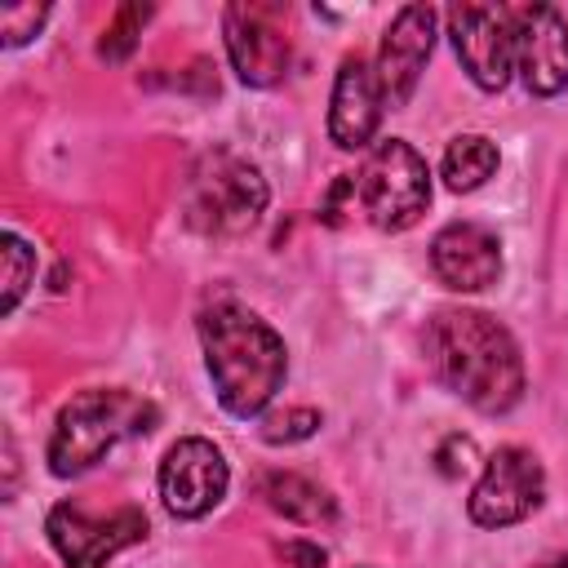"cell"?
Segmentation results:
<instances>
[{
  "mask_svg": "<svg viewBox=\"0 0 568 568\" xmlns=\"http://www.w3.org/2000/svg\"><path fill=\"white\" fill-rule=\"evenodd\" d=\"M435 377L479 413H510L524 395V359L506 324L470 306H444L422 333Z\"/></svg>",
  "mask_w": 568,
  "mask_h": 568,
  "instance_id": "cell-1",
  "label": "cell"
},
{
  "mask_svg": "<svg viewBox=\"0 0 568 568\" xmlns=\"http://www.w3.org/2000/svg\"><path fill=\"white\" fill-rule=\"evenodd\" d=\"M204 364L217 390V404L231 417H257L288 373L284 337L240 302H213L200 311Z\"/></svg>",
  "mask_w": 568,
  "mask_h": 568,
  "instance_id": "cell-2",
  "label": "cell"
},
{
  "mask_svg": "<svg viewBox=\"0 0 568 568\" xmlns=\"http://www.w3.org/2000/svg\"><path fill=\"white\" fill-rule=\"evenodd\" d=\"M155 404L124 390V386H93L62 404L53 435H49V470L53 475H84L93 470L115 444L129 435H146L155 426Z\"/></svg>",
  "mask_w": 568,
  "mask_h": 568,
  "instance_id": "cell-3",
  "label": "cell"
},
{
  "mask_svg": "<svg viewBox=\"0 0 568 568\" xmlns=\"http://www.w3.org/2000/svg\"><path fill=\"white\" fill-rule=\"evenodd\" d=\"M266 209V182L262 173L231 155L209 151L186 173V222L204 235H240L248 231Z\"/></svg>",
  "mask_w": 568,
  "mask_h": 568,
  "instance_id": "cell-4",
  "label": "cell"
},
{
  "mask_svg": "<svg viewBox=\"0 0 568 568\" xmlns=\"http://www.w3.org/2000/svg\"><path fill=\"white\" fill-rule=\"evenodd\" d=\"M355 195L377 231H404L430 204V169L404 138H386L368 151L355 178Z\"/></svg>",
  "mask_w": 568,
  "mask_h": 568,
  "instance_id": "cell-5",
  "label": "cell"
},
{
  "mask_svg": "<svg viewBox=\"0 0 568 568\" xmlns=\"http://www.w3.org/2000/svg\"><path fill=\"white\" fill-rule=\"evenodd\" d=\"M222 36H226L231 67L244 84L271 89L284 80L288 62H293V40H288V18L280 4H257V0L226 4Z\"/></svg>",
  "mask_w": 568,
  "mask_h": 568,
  "instance_id": "cell-6",
  "label": "cell"
},
{
  "mask_svg": "<svg viewBox=\"0 0 568 568\" xmlns=\"http://www.w3.org/2000/svg\"><path fill=\"white\" fill-rule=\"evenodd\" d=\"M541 493H546L541 462L528 448L506 444L484 462V475L475 479L466 510L479 528H510L541 506Z\"/></svg>",
  "mask_w": 568,
  "mask_h": 568,
  "instance_id": "cell-7",
  "label": "cell"
},
{
  "mask_svg": "<svg viewBox=\"0 0 568 568\" xmlns=\"http://www.w3.org/2000/svg\"><path fill=\"white\" fill-rule=\"evenodd\" d=\"M44 532L67 568H106V559H115L124 546L146 537V515L138 506H124L106 519H93L84 515V506L58 501L44 519Z\"/></svg>",
  "mask_w": 568,
  "mask_h": 568,
  "instance_id": "cell-8",
  "label": "cell"
},
{
  "mask_svg": "<svg viewBox=\"0 0 568 568\" xmlns=\"http://www.w3.org/2000/svg\"><path fill=\"white\" fill-rule=\"evenodd\" d=\"M448 36L466 75L497 93L515 71V18L501 4H457L448 9Z\"/></svg>",
  "mask_w": 568,
  "mask_h": 568,
  "instance_id": "cell-9",
  "label": "cell"
},
{
  "mask_svg": "<svg viewBox=\"0 0 568 568\" xmlns=\"http://www.w3.org/2000/svg\"><path fill=\"white\" fill-rule=\"evenodd\" d=\"M226 484H231V470L213 439L186 435L160 462V497L178 519H204L226 497Z\"/></svg>",
  "mask_w": 568,
  "mask_h": 568,
  "instance_id": "cell-10",
  "label": "cell"
},
{
  "mask_svg": "<svg viewBox=\"0 0 568 568\" xmlns=\"http://www.w3.org/2000/svg\"><path fill=\"white\" fill-rule=\"evenodd\" d=\"M515 18V71L528 93L555 98L568 89V18L550 4H519Z\"/></svg>",
  "mask_w": 568,
  "mask_h": 568,
  "instance_id": "cell-11",
  "label": "cell"
},
{
  "mask_svg": "<svg viewBox=\"0 0 568 568\" xmlns=\"http://www.w3.org/2000/svg\"><path fill=\"white\" fill-rule=\"evenodd\" d=\"M435 49V9L430 4H404L382 44H377V84H382V102L395 111L413 98L422 71H426V58Z\"/></svg>",
  "mask_w": 568,
  "mask_h": 568,
  "instance_id": "cell-12",
  "label": "cell"
},
{
  "mask_svg": "<svg viewBox=\"0 0 568 568\" xmlns=\"http://www.w3.org/2000/svg\"><path fill=\"white\" fill-rule=\"evenodd\" d=\"M430 266L448 288L479 293V288L497 284V275H501V244L479 222H448L430 240Z\"/></svg>",
  "mask_w": 568,
  "mask_h": 568,
  "instance_id": "cell-13",
  "label": "cell"
},
{
  "mask_svg": "<svg viewBox=\"0 0 568 568\" xmlns=\"http://www.w3.org/2000/svg\"><path fill=\"white\" fill-rule=\"evenodd\" d=\"M382 84H377V71L355 53L337 67V80H333V106H328V133L342 151H364L373 138H377V124H382Z\"/></svg>",
  "mask_w": 568,
  "mask_h": 568,
  "instance_id": "cell-14",
  "label": "cell"
},
{
  "mask_svg": "<svg viewBox=\"0 0 568 568\" xmlns=\"http://www.w3.org/2000/svg\"><path fill=\"white\" fill-rule=\"evenodd\" d=\"M262 497L271 501V510H280V515L293 519V524L320 528V524H333V519H337V501H333L315 479L293 475V470L266 475V479H262Z\"/></svg>",
  "mask_w": 568,
  "mask_h": 568,
  "instance_id": "cell-15",
  "label": "cell"
},
{
  "mask_svg": "<svg viewBox=\"0 0 568 568\" xmlns=\"http://www.w3.org/2000/svg\"><path fill=\"white\" fill-rule=\"evenodd\" d=\"M497 173V142L484 133H462L444 151V182L448 191H479Z\"/></svg>",
  "mask_w": 568,
  "mask_h": 568,
  "instance_id": "cell-16",
  "label": "cell"
},
{
  "mask_svg": "<svg viewBox=\"0 0 568 568\" xmlns=\"http://www.w3.org/2000/svg\"><path fill=\"white\" fill-rule=\"evenodd\" d=\"M0 257H4V302H0V311L13 315L18 302H22V293L36 284V248L22 235L4 231L0 235Z\"/></svg>",
  "mask_w": 568,
  "mask_h": 568,
  "instance_id": "cell-17",
  "label": "cell"
},
{
  "mask_svg": "<svg viewBox=\"0 0 568 568\" xmlns=\"http://www.w3.org/2000/svg\"><path fill=\"white\" fill-rule=\"evenodd\" d=\"M151 18V4H124L120 13H115V22L102 31V44H98V53L106 58V62H124L129 53H133V44H138V36H142V22Z\"/></svg>",
  "mask_w": 568,
  "mask_h": 568,
  "instance_id": "cell-18",
  "label": "cell"
},
{
  "mask_svg": "<svg viewBox=\"0 0 568 568\" xmlns=\"http://www.w3.org/2000/svg\"><path fill=\"white\" fill-rule=\"evenodd\" d=\"M44 22H49V4H9V9L0 13V36H4L9 49H18V44H27Z\"/></svg>",
  "mask_w": 568,
  "mask_h": 568,
  "instance_id": "cell-19",
  "label": "cell"
},
{
  "mask_svg": "<svg viewBox=\"0 0 568 568\" xmlns=\"http://www.w3.org/2000/svg\"><path fill=\"white\" fill-rule=\"evenodd\" d=\"M315 426H320V413L315 408H288V413L266 417L262 435H266V444H297V439L315 435Z\"/></svg>",
  "mask_w": 568,
  "mask_h": 568,
  "instance_id": "cell-20",
  "label": "cell"
},
{
  "mask_svg": "<svg viewBox=\"0 0 568 568\" xmlns=\"http://www.w3.org/2000/svg\"><path fill=\"white\" fill-rule=\"evenodd\" d=\"M293 568H324L328 564V555L320 550V546H311V541H284V550H280Z\"/></svg>",
  "mask_w": 568,
  "mask_h": 568,
  "instance_id": "cell-21",
  "label": "cell"
},
{
  "mask_svg": "<svg viewBox=\"0 0 568 568\" xmlns=\"http://www.w3.org/2000/svg\"><path fill=\"white\" fill-rule=\"evenodd\" d=\"M541 568H568V559H555V564H541Z\"/></svg>",
  "mask_w": 568,
  "mask_h": 568,
  "instance_id": "cell-22",
  "label": "cell"
}]
</instances>
